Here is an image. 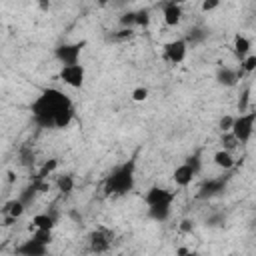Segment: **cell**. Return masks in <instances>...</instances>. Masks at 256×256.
Returning a JSON list of instances; mask_svg holds the SVG:
<instances>
[{"label":"cell","mask_w":256,"mask_h":256,"mask_svg":"<svg viewBox=\"0 0 256 256\" xmlns=\"http://www.w3.org/2000/svg\"><path fill=\"white\" fill-rule=\"evenodd\" d=\"M68 104H72L70 102V98L64 94V92H60V90H56V88H46V90H42V94L32 102V118H34V122L38 124V126H42V128H54V118H56V114L64 108V106H68Z\"/></svg>","instance_id":"obj_1"},{"label":"cell","mask_w":256,"mask_h":256,"mask_svg":"<svg viewBox=\"0 0 256 256\" xmlns=\"http://www.w3.org/2000/svg\"><path fill=\"white\" fill-rule=\"evenodd\" d=\"M134 170H136V162L128 160L120 166H116L104 180V194L106 196H122L132 192L134 188Z\"/></svg>","instance_id":"obj_2"},{"label":"cell","mask_w":256,"mask_h":256,"mask_svg":"<svg viewBox=\"0 0 256 256\" xmlns=\"http://www.w3.org/2000/svg\"><path fill=\"white\" fill-rule=\"evenodd\" d=\"M254 122H256V112H242L238 118H234V124H232L230 132L238 138L240 144L250 140L252 130H254Z\"/></svg>","instance_id":"obj_3"},{"label":"cell","mask_w":256,"mask_h":256,"mask_svg":"<svg viewBox=\"0 0 256 256\" xmlns=\"http://www.w3.org/2000/svg\"><path fill=\"white\" fill-rule=\"evenodd\" d=\"M84 46H86V40H80V42H74V44H60V46H56L54 56L58 58V62L62 66H72V64H78L80 52H82Z\"/></svg>","instance_id":"obj_4"},{"label":"cell","mask_w":256,"mask_h":256,"mask_svg":"<svg viewBox=\"0 0 256 256\" xmlns=\"http://www.w3.org/2000/svg\"><path fill=\"white\" fill-rule=\"evenodd\" d=\"M186 52H188V42H186V38H176V40L164 44V60H168L170 64H180V62H184Z\"/></svg>","instance_id":"obj_5"},{"label":"cell","mask_w":256,"mask_h":256,"mask_svg":"<svg viewBox=\"0 0 256 256\" xmlns=\"http://www.w3.org/2000/svg\"><path fill=\"white\" fill-rule=\"evenodd\" d=\"M228 180L230 176H216V178H208L202 182L200 190H198V198L200 200H206V198H212V196H218L226 190L228 186Z\"/></svg>","instance_id":"obj_6"},{"label":"cell","mask_w":256,"mask_h":256,"mask_svg":"<svg viewBox=\"0 0 256 256\" xmlns=\"http://www.w3.org/2000/svg\"><path fill=\"white\" fill-rule=\"evenodd\" d=\"M84 76H86V70L80 62L72 64V66H62V70H60V80L64 84H68L70 88H82Z\"/></svg>","instance_id":"obj_7"},{"label":"cell","mask_w":256,"mask_h":256,"mask_svg":"<svg viewBox=\"0 0 256 256\" xmlns=\"http://www.w3.org/2000/svg\"><path fill=\"white\" fill-rule=\"evenodd\" d=\"M174 198H176V192L166 190V188H160V186H152L146 192V204L148 206H154V204H172Z\"/></svg>","instance_id":"obj_8"},{"label":"cell","mask_w":256,"mask_h":256,"mask_svg":"<svg viewBox=\"0 0 256 256\" xmlns=\"http://www.w3.org/2000/svg\"><path fill=\"white\" fill-rule=\"evenodd\" d=\"M194 176H196V170H194L188 162H184V164L176 166V170H174V174H172V180H174L176 186H188V184L194 180Z\"/></svg>","instance_id":"obj_9"},{"label":"cell","mask_w":256,"mask_h":256,"mask_svg":"<svg viewBox=\"0 0 256 256\" xmlns=\"http://www.w3.org/2000/svg\"><path fill=\"white\" fill-rule=\"evenodd\" d=\"M90 250L92 252H106L110 248V234L106 230H94L90 236Z\"/></svg>","instance_id":"obj_10"},{"label":"cell","mask_w":256,"mask_h":256,"mask_svg":"<svg viewBox=\"0 0 256 256\" xmlns=\"http://www.w3.org/2000/svg\"><path fill=\"white\" fill-rule=\"evenodd\" d=\"M16 252L18 254H24V256H44L48 252V246L42 244V242H38V240H34V238H30L24 244H20L16 248Z\"/></svg>","instance_id":"obj_11"},{"label":"cell","mask_w":256,"mask_h":256,"mask_svg":"<svg viewBox=\"0 0 256 256\" xmlns=\"http://www.w3.org/2000/svg\"><path fill=\"white\" fill-rule=\"evenodd\" d=\"M164 22L168 24V26H178L180 24V20H182V8H180V4L178 2H166L164 4Z\"/></svg>","instance_id":"obj_12"},{"label":"cell","mask_w":256,"mask_h":256,"mask_svg":"<svg viewBox=\"0 0 256 256\" xmlns=\"http://www.w3.org/2000/svg\"><path fill=\"white\" fill-rule=\"evenodd\" d=\"M216 80H218L220 86L232 88V86H236V82L240 80V74H238V70H232V68H226V66H224V68H218Z\"/></svg>","instance_id":"obj_13"},{"label":"cell","mask_w":256,"mask_h":256,"mask_svg":"<svg viewBox=\"0 0 256 256\" xmlns=\"http://www.w3.org/2000/svg\"><path fill=\"white\" fill-rule=\"evenodd\" d=\"M26 204L20 200V198H14V200H8L6 204H4V208H2V214L4 216H12V218H20L24 212H26Z\"/></svg>","instance_id":"obj_14"},{"label":"cell","mask_w":256,"mask_h":256,"mask_svg":"<svg viewBox=\"0 0 256 256\" xmlns=\"http://www.w3.org/2000/svg\"><path fill=\"white\" fill-rule=\"evenodd\" d=\"M72 120H74V106L68 104V106H64V108L56 114V118H54V128H68Z\"/></svg>","instance_id":"obj_15"},{"label":"cell","mask_w":256,"mask_h":256,"mask_svg":"<svg viewBox=\"0 0 256 256\" xmlns=\"http://www.w3.org/2000/svg\"><path fill=\"white\" fill-rule=\"evenodd\" d=\"M170 206L172 204H154V206L148 208V216L156 222H166L170 218V212H172Z\"/></svg>","instance_id":"obj_16"},{"label":"cell","mask_w":256,"mask_h":256,"mask_svg":"<svg viewBox=\"0 0 256 256\" xmlns=\"http://www.w3.org/2000/svg\"><path fill=\"white\" fill-rule=\"evenodd\" d=\"M250 40L246 38V36H242V34H236L234 36V54H236V58L238 60H244L246 56H248V52H250Z\"/></svg>","instance_id":"obj_17"},{"label":"cell","mask_w":256,"mask_h":256,"mask_svg":"<svg viewBox=\"0 0 256 256\" xmlns=\"http://www.w3.org/2000/svg\"><path fill=\"white\" fill-rule=\"evenodd\" d=\"M214 164H216L218 168H222V170H232V166H234V156H232V152L226 150V148L218 150V152L214 154Z\"/></svg>","instance_id":"obj_18"},{"label":"cell","mask_w":256,"mask_h":256,"mask_svg":"<svg viewBox=\"0 0 256 256\" xmlns=\"http://www.w3.org/2000/svg\"><path fill=\"white\" fill-rule=\"evenodd\" d=\"M54 224H56V216H54V214H36V216L32 218V226H30V230H32V228L52 230Z\"/></svg>","instance_id":"obj_19"},{"label":"cell","mask_w":256,"mask_h":256,"mask_svg":"<svg viewBox=\"0 0 256 256\" xmlns=\"http://www.w3.org/2000/svg\"><path fill=\"white\" fill-rule=\"evenodd\" d=\"M206 36H208V30H204V28H200V26H194V28L188 30L186 42H188V44H200V42L206 40Z\"/></svg>","instance_id":"obj_20"},{"label":"cell","mask_w":256,"mask_h":256,"mask_svg":"<svg viewBox=\"0 0 256 256\" xmlns=\"http://www.w3.org/2000/svg\"><path fill=\"white\" fill-rule=\"evenodd\" d=\"M58 168V158H50V160H46L44 164H42V168L36 172V180H46V176H50L54 170Z\"/></svg>","instance_id":"obj_21"},{"label":"cell","mask_w":256,"mask_h":256,"mask_svg":"<svg viewBox=\"0 0 256 256\" xmlns=\"http://www.w3.org/2000/svg\"><path fill=\"white\" fill-rule=\"evenodd\" d=\"M56 186H58V190H60L62 194H70L72 188H74V176H72V174H62V176H58Z\"/></svg>","instance_id":"obj_22"},{"label":"cell","mask_w":256,"mask_h":256,"mask_svg":"<svg viewBox=\"0 0 256 256\" xmlns=\"http://www.w3.org/2000/svg\"><path fill=\"white\" fill-rule=\"evenodd\" d=\"M40 190H38V186H36V182L32 180V184L30 186H26L24 190H22V194H20V200L26 204V206H30L32 202H34V198H36V194H38Z\"/></svg>","instance_id":"obj_23"},{"label":"cell","mask_w":256,"mask_h":256,"mask_svg":"<svg viewBox=\"0 0 256 256\" xmlns=\"http://www.w3.org/2000/svg\"><path fill=\"white\" fill-rule=\"evenodd\" d=\"M32 230H34V234H32L34 240H38L46 246L52 242V230H44V228H32Z\"/></svg>","instance_id":"obj_24"},{"label":"cell","mask_w":256,"mask_h":256,"mask_svg":"<svg viewBox=\"0 0 256 256\" xmlns=\"http://www.w3.org/2000/svg\"><path fill=\"white\" fill-rule=\"evenodd\" d=\"M240 70H242L244 74H250V72H254V70H256V54H252V56H246L244 60H240Z\"/></svg>","instance_id":"obj_25"},{"label":"cell","mask_w":256,"mask_h":256,"mask_svg":"<svg viewBox=\"0 0 256 256\" xmlns=\"http://www.w3.org/2000/svg\"><path fill=\"white\" fill-rule=\"evenodd\" d=\"M248 102H250V86H244L242 94H240V100H238V112H248Z\"/></svg>","instance_id":"obj_26"},{"label":"cell","mask_w":256,"mask_h":256,"mask_svg":"<svg viewBox=\"0 0 256 256\" xmlns=\"http://www.w3.org/2000/svg\"><path fill=\"white\" fill-rule=\"evenodd\" d=\"M238 144H240V142H238V138H236L232 132H224V134H222V146H224L226 150H234Z\"/></svg>","instance_id":"obj_27"},{"label":"cell","mask_w":256,"mask_h":256,"mask_svg":"<svg viewBox=\"0 0 256 256\" xmlns=\"http://www.w3.org/2000/svg\"><path fill=\"white\" fill-rule=\"evenodd\" d=\"M120 24H122V28H132V26H136V12H124V14L120 16Z\"/></svg>","instance_id":"obj_28"},{"label":"cell","mask_w":256,"mask_h":256,"mask_svg":"<svg viewBox=\"0 0 256 256\" xmlns=\"http://www.w3.org/2000/svg\"><path fill=\"white\" fill-rule=\"evenodd\" d=\"M150 24V12L144 8V10H138L136 12V26H142V28H146Z\"/></svg>","instance_id":"obj_29"},{"label":"cell","mask_w":256,"mask_h":256,"mask_svg":"<svg viewBox=\"0 0 256 256\" xmlns=\"http://www.w3.org/2000/svg\"><path fill=\"white\" fill-rule=\"evenodd\" d=\"M146 98H148V90L144 86H138V88L132 90V100L134 102H144Z\"/></svg>","instance_id":"obj_30"},{"label":"cell","mask_w":256,"mask_h":256,"mask_svg":"<svg viewBox=\"0 0 256 256\" xmlns=\"http://www.w3.org/2000/svg\"><path fill=\"white\" fill-rule=\"evenodd\" d=\"M232 124H234V118H232V116H224V118H220L218 128H220L222 132H230V130H232Z\"/></svg>","instance_id":"obj_31"},{"label":"cell","mask_w":256,"mask_h":256,"mask_svg":"<svg viewBox=\"0 0 256 256\" xmlns=\"http://www.w3.org/2000/svg\"><path fill=\"white\" fill-rule=\"evenodd\" d=\"M186 162H188V164H190V166L196 170V174L200 172V166H202V162H200V154H198V152H196V154H192V156H188V158H186Z\"/></svg>","instance_id":"obj_32"},{"label":"cell","mask_w":256,"mask_h":256,"mask_svg":"<svg viewBox=\"0 0 256 256\" xmlns=\"http://www.w3.org/2000/svg\"><path fill=\"white\" fill-rule=\"evenodd\" d=\"M220 2L222 0H202V12H210V10H214V8H218L220 6Z\"/></svg>","instance_id":"obj_33"},{"label":"cell","mask_w":256,"mask_h":256,"mask_svg":"<svg viewBox=\"0 0 256 256\" xmlns=\"http://www.w3.org/2000/svg\"><path fill=\"white\" fill-rule=\"evenodd\" d=\"M132 36H134V30H132V28H122L118 34H114L116 40H130Z\"/></svg>","instance_id":"obj_34"},{"label":"cell","mask_w":256,"mask_h":256,"mask_svg":"<svg viewBox=\"0 0 256 256\" xmlns=\"http://www.w3.org/2000/svg\"><path fill=\"white\" fill-rule=\"evenodd\" d=\"M192 230H194V222L188 220V218H184V220L180 222V232H192Z\"/></svg>","instance_id":"obj_35"},{"label":"cell","mask_w":256,"mask_h":256,"mask_svg":"<svg viewBox=\"0 0 256 256\" xmlns=\"http://www.w3.org/2000/svg\"><path fill=\"white\" fill-rule=\"evenodd\" d=\"M50 4H52V0H38V8L44 10V12L50 8Z\"/></svg>","instance_id":"obj_36"},{"label":"cell","mask_w":256,"mask_h":256,"mask_svg":"<svg viewBox=\"0 0 256 256\" xmlns=\"http://www.w3.org/2000/svg\"><path fill=\"white\" fill-rule=\"evenodd\" d=\"M188 252H190L188 248H178V250H176V254H188Z\"/></svg>","instance_id":"obj_37"},{"label":"cell","mask_w":256,"mask_h":256,"mask_svg":"<svg viewBox=\"0 0 256 256\" xmlns=\"http://www.w3.org/2000/svg\"><path fill=\"white\" fill-rule=\"evenodd\" d=\"M98 4H100V6H106V4H108V0H98Z\"/></svg>","instance_id":"obj_38"}]
</instances>
